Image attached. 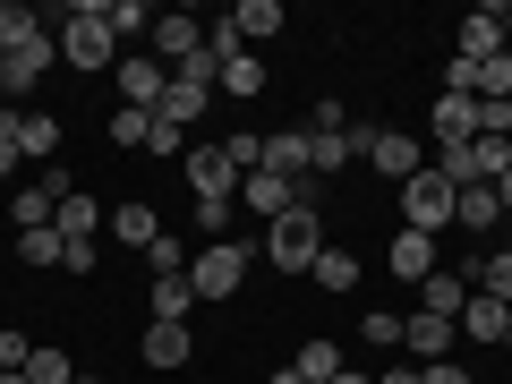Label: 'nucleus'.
Listing matches in <instances>:
<instances>
[{
    "label": "nucleus",
    "instance_id": "1",
    "mask_svg": "<svg viewBox=\"0 0 512 384\" xmlns=\"http://www.w3.org/2000/svg\"><path fill=\"white\" fill-rule=\"evenodd\" d=\"M325 248V205H291L282 222H265V265L274 274H308Z\"/></svg>",
    "mask_w": 512,
    "mask_h": 384
},
{
    "label": "nucleus",
    "instance_id": "2",
    "mask_svg": "<svg viewBox=\"0 0 512 384\" xmlns=\"http://www.w3.org/2000/svg\"><path fill=\"white\" fill-rule=\"evenodd\" d=\"M111 52H120V35H111L103 0H77V9H60V60H69V69H103Z\"/></svg>",
    "mask_w": 512,
    "mask_h": 384
},
{
    "label": "nucleus",
    "instance_id": "3",
    "mask_svg": "<svg viewBox=\"0 0 512 384\" xmlns=\"http://www.w3.org/2000/svg\"><path fill=\"white\" fill-rule=\"evenodd\" d=\"M453 205H461V188L444 180L436 163H427L419 180H402V222H410V231H427V239H436V231H453Z\"/></svg>",
    "mask_w": 512,
    "mask_h": 384
},
{
    "label": "nucleus",
    "instance_id": "4",
    "mask_svg": "<svg viewBox=\"0 0 512 384\" xmlns=\"http://www.w3.org/2000/svg\"><path fill=\"white\" fill-rule=\"evenodd\" d=\"M291 205H316V180H282V171H248L239 180V214L248 222H282Z\"/></svg>",
    "mask_w": 512,
    "mask_h": 384
},
{
    "label": "nucleus",
    "instance_id": "5",
    "mask_svg": "<svg viewBox=\"0 0 512 384\" xmlns=\"http://www.w3.org/2000/svg\"><path fill=\"white\" fill-rule=\"evenodd\" d=\"M350 137H359V163H376L393 188L427 171V146H419V137H402V128H350Z\"/></svg>",
    "mask_w": 512,
    "mask_h": 384
},
{
    "label": "nucleus",
    "instance_id": "6",
    "mask_svg": "<svg viewBox=\"0 0 512 384\" xmlns=\"http://www.w3.org/2000/svg\"><path fill=\"white\" fill-rule=\"evenodd\" d=\"M239 282H248V239H214V248L188 265V291L197 299H231Z\"/></svg>",
    "mask_w": 512,
    "mask_h": 384
},
{
    "label": "nucleus",
    "instance_id": "7",
    "mask_svg": "<svg viewBox=\"0 0 512 384\" xmlns=\"http://www.w3.org/2000/svg\"><path fill=\"white\" fill-rule=\"evenodd\" d=\"M188 188H197V205H239V171H231V154L222 146H188Z\"/></svg>",
    "mask_w": 512,
    "mask_h": 384
},
{
    "label": "nucleus",
    "instance_id": "8",
    "mask_svg": "<svg viewBox=\"0 0 512 384\" xmlns=\"http://www.w3.org/2000/svg\"><path fill=\"white\" fill-rule=\"evenodd\" d=\"M163 86H171V69H163L154 52L120 60V103H128V111H163Z\"/></svg>",
    "mask_w": 512,
    "mask_h": 384
},
{
    "label": "nucleus",
    "instance_id": "9",
    "mask_svg": "<svg viewBox=\"0 0 512 384\" xmlns=\"http://www.w3.org/2000/svg\"><path fill=\"white\" fill-rule=\"evenodd\" d=\"M197 43H205V26L188 18V9H163V18H154V60H163V69L197 60Z\"/></svg>",
    "mask_w": 512,
    "mask_h": 384
},
{
    "label": "nucleus",
    "instance_id": "10",
    "mask_svg": "<svg viewBox=\"0 0 512 384\" xmlns=\"http://www.w3.org/2000/svg\"><path fill=\"white\" fill-rule=\"evenodd\" d=\"M495 52H504V0H487V9L461 18V52L453 60H495Z\"/></svg>",
    "mask_w": 512,
    "mask_h": 384
},
{
    "label": "nucleus",
    "instance_id": "11",
    "mask_svg": "<svg viewBox=\"0 0 512 384\" xmlns=\"http://www.w3.org/2000/svg\"><path fill=\"white\" fill-rule=\"evenodd\" d=\"M222 26H231V35L248 43V52H256V43H265V35H282L291 18H282V0H239V9H231Z\"/></svg>",
    "mask_w": 512,
    "mask_h": 384
},
{
    "label": "nucleus",
    "instance_id": "12",
    "mask_svg": "<svg viewBox=\"0 0 512 384\" xmlns=\"http://www.w3.org/2000/svg\"><path fill=\"white\" fill-rule=\"evenodd\" d=\"M427 274H436V239L402 222V231H393V282H427Z\"/></svg>",
    "mask_w": 512,
    "mask_h": 384
},
{
    "label": "nucleus",
    "instance_id": "13",
    "mask_svg": "<svg viewBox=\"0 0 512 384\" xmlns=\"http://www.w3.org/2000/svg\"><path fill=\"white\" fill-rule=\"evenodd\" d=\"M402 350L410 359H453V325H444V316H402Z\"/></svg>",
    "mask_w": 512,
    "mask_h": 384
},
{
    "label": "nucleus",
    "instance_id": "14",
    "mask_svg": "<svg viewBox=\"0 0 512 384\" xmlns=\"http://www.w3.org/2000/svg\"><path fill=\"white\" fill-rule=\"evenodd\" d=\"M419 308H427V316H444V325H461V308H470V282H461V274H444V265H436V274L419 282Z\"/></svg>",
    "mask_w": 512,
    "mask_h": 384
},
{
    "label": "nucleus",
    "instance_id": "15",
    "mask_svg": "<svg viewBox=\"0 0 512 384\" xmlns=\"http://www.w3.org/2000/svg\"><path fill=\"white\" fill-rule=\"evenodd\" d=\"M265 171H282V180H316V171H308V128H274V137H265Z\"/></svg>",
    "mask_w": 512,
    "mask_h": 384
},
{
    "label": "nucleus",
    "instance_id": "16",
    "mask_svg": "<svg viewBox=\"0 0 512 384\" xmlns=\"http://www.w3.org/2000/svg\"><path fill=\"white\" fill-rule=\"evenodd\" d=\"M342 163H359V137H350V128H333V137L308 128V171H316V180H333Z\"/></svg>",
    "mask_w": 512,
    "mask_h": 384
},
{
    "label": "nucleus",
    "instance_id": "17",
    "mask_svg": "<svg viewBox=\"0 0 512 384\" xmlns=\"http://www.w3.org/2000/svg\"><path fill=\"white\" fill-rule=\"evenodd\" d=\"M43 69H52V35H35L26 52H9V77H0V94H35Z\"/></svg>",
    "mask_w": 512,
    "mask_h": 384
},
{
    "label": "nucleus",
    "instance_id": "18",
    "mask_svg": "<svg viewBox=\"0 0 512 384\" xmlns=\"http://www.w3.org/2000/svg\"><path fill=\"white\" fill-rule=\"evenodd\" d=\"M18 154L52 171V163H60V120H43V111H18Z\"/></svg>",
    "mask_w": 512,
    "mask_h": 384
},
{
    "label": "nucleus",
    "instance_id": "19",
    "mask_svg": "<svg viewBox=\"0 0 512 384\" xmlns=\"http://www.w3.org/2000/svg\"><path fill=\"white\" fill-rule=\"evenodd\" d=\"M146 308H154V325H188V308H197V291H188V274H154Z\"/></svg>",
    "mask_w": 512,
    "mask_h": 384
},
{
    "label": "nucleus",
    "instance_id": "20",
    "mask_svg": "<svg viewBox=\"0 0 512 384\" xmlns=\"http://www.w3.org/2000/svg\"><path fill=\"white\" fill-rule=\"evenodd\" d=\"M504 325H512V308H504V299L470 291V308H461V333H470V342H504Z\"/></svg>",
    "mask_w": 512,
    "mask_h": 384
},
{
    "label": "nucleus",
    "instance_id": "21",
    "mask_svg": "<svg viewBox=\"0 0 512 384\" xmlns=\"http://www.w3.org/2000/svg\"><path fill=\"white\" fill-rule=\"evenodd\" d=\"M35 35H52V18H35V9H18V0H0V52H26Z\"/></svg>",
    "mask_w": 512,
    "mask_h": 384
},
{
    "label": "nucleus",
    "instance_id": "22",
    "mask_svg": "<svg viewBox=\"0 0 512 384\" xmlns=\"http://www.w3.org/2000/svg\"><path fill=\"white\" fill-rule=\"evenodd\" d=\"M111 231H120V248H154V239H163V222H154V205L128 197L120 214H111Z\"/></svg>",
    "mask_w": 512,
    "mask_h": 384
},
{
    "label": "nucleus",
    "instance_id": "23",
    "mask_svg": "<svg viewBox=\"0 0 512 384\" xmlns=\"http://www.w3.org/2000/svg\"><path fill=\"white\" fill-rule=\"evenodd\" d=\"M188 325H146V367H188Z\"/></svg>",
    "mask_w": 512,
    "mask_h": 384
},
{
    "label": "nucleus",
    "instance_id": "24",
    "mask_svg": "<svg viewBox=\"0 0 512 384\" xmlns=\"http://www.w3.org/2000/svg\"><path fill=\"white\" fill-rule=\"evenodd\" d=\"M453 222H461V231H495V222H504V197H495V188H461Z\"/></svg>",
    "mask_w": 512,
    "mask_h": 384
},
{
    "label": "nucleus",
    "instance_id": "25",
    "mask_svg": "<svg viewBox=\"0 0 512 384\" xmlns=\"http://www.w3.org/2000/svg\"><path fill=\"white\" fill-rule=\"evenodd\" d=\"M52 214H60V197H52V188H43V180L9 197V222H18V231H43V222H52Z\"/></svg>",
    "mask_w": 512,
    "mask_h": 384
},
{
    "label": "nucleus",
    "instance_id": "26",
    "mask_svg": "<svg viewBox=\"0 0 512 384\" xmlns=\"http://www.w3.org/2000/svg\"><path fill=\"white\" fill-rule=\"evenodd\" d=\"M316 282H325V291H359V256L350 248H316V265H308Z\"/></svg>",
    "mask_w": 512,
    "mask_h": 384
},
{
    "label": "nucleus",
    "instance_id": "27",
    "mask_svg": "<svg viewBox=\"0 0 512 384\" xmlns=\"http://www.w3.org/2000/svg\"><path fill=\"white\" fill-rule=\"evenodd\" d=\"M60 248H69V239H60L52 222H43V231H18V265H35V274H52V265H60Z\"/></svg>",
    "mask_w": 512,
    "mask_h": 384
},
{
    "label": "nucleus",
    "instance_id": "28",
    "mask_svg": "<svg viewBox=\"0 0 512 384\" xmlns=\"http://www.w3.org/2000/svg\"><path fill=\"white\" fill-rule=\"evenodd\" d=\"M291 367H299L308 384H333V376H342V350H333L325 333H316V342H299V359H291Z\"/></svg>",
    "mask_w": 512,
    "mask_h": 384
},
{
    "label": "nucleus",
    "instance_id": "29",
    "mask_svg": "<svg viewBox=\"0 0 512 384\" xmlns=\"http://www.w3.org/2000/svg\"><path fill=\"white\" fill-rule=\"evenodd\" d=\"M52 231H60V239H94V231H103V205H94V197H69V205L52 214Z\"/></svg>",
    "mask_w": 512,
    "mask_h": 384
},
{
    "label": "nucleus",
    "instance_id": "30",
    "mask_svg": "<svg viewBox=\"0 0 512 384\" xmlns=\"http://www.w3.org/2000/svg\"><path fill=\"white\" fill-rule=\"evenodd\" d=\"M26 384H77V359L52 342H35V359H26Z\"/></svg>",
    "mask_w": 512,
    "mask_h": 384
},
{
    "label": "nucleus",
    "instance_id": "31",
    "mask_svg": "<svg viewBox=\"0 0 512 384\" xmlns=\"http://www.w3.org/2000/svg\"><path fill=\"white\" fill-rule=\"evenodd\" d=\"M103 18H111V35H154L163 9H146V0H103Z\"/></svg>",
    "mask_w": 512,
    "mask_h": 384
},
{
    "label": "nucleus",
    "instance_id": "32",
    "mask_svg": "<svg viewBox=\"0 0 512 384\" xmlns=\"http://www.w3.org/2000/svg\"><path fill=\"white\" fill-rule=\"evenodd\" d=\"M222 94H265V69H256V52H231V60H222Z\"/></svg>",
    "mask_w": 512,
    "mask_h": 384
},
{
    "label": "nucleus",
    "instance_id": "33",
    "mask_svg": "<svg viewBox=\"0 0 512 384\" xmlns=\"http://www.w3.org/2000/svg\"><path fill=\"white\" fill-rule=\"evenodd\" d=\"M222 154H231V171H239V180H248V171H265V137H256V128L222 137Z\"/></svg>",
    "mask_w": 512,
    "mask_h": 384
},
{
    "label": "nucleus",
    "instance_id": "34",
    "mask_svg": "<svg viewBox=\"0 0 512 384\" xmlns=\"http://www.w3.org/2000/svg\"><path fill=\"white\" fill-rule=\"evenodd\" d=\"M478 291H487V299H504V308H512V248H495L487 265H478Z\"/></svg>",
    "mask_w": 512,
    "mask_h": 384
},
{
    "label": "nucleus",
    "instance_id": "35",
    "mask_svg": "<svg viewBox=\"0 0 512 384\" xmlns=\"http://www.w3.org/2000/svg\"><path fill=\"white\" fill-rule=\"evenodd\" d=\"M146 137H154V111H111V146H146Z\"/></svg>",
    "mask_w": 512,
    "mask_h": 384
},
{
    "label": "nucleus",
    "instance_id": "36",
    "mask_svg": "<svg viewBox=\"0 0 512 384\" xmlns=\"http://www.w3.org/2000/svg\"><path fill=\"white\" fill-rule=\"evenodd\" d=\"M367 342H376V350H402V316H393V308H367Z\"/></svg>",
    "mask_w": 512,
    "mask_h": 384
},
{
    "label": "nucleus",
    "instance_id": "37",
    "mask_svg": "<svg viewBox=\"0 0 512 384\" xmlns=\"http://www.w3.org/2000/svg\"><path fill=\"white\" fill-rule=\"evenodd\" d=\"M146 265H154V274H188V248H180V239H154V248H146Z\"/></svg>",
    "mask_w": 512,
    "mask_h": 384
},
{
    "label": "nucleus",
    "instance_id": "38",
    "mask_svg": "<svg viewBox=\"0 0 512 384\" xmlns=\"http://www.w3.org/2000/svg\"><path fill=\"white\" fill-rule=\"evenodd\" d=\"M146 154H163V163H180V154H188V137H180V128H163V120H154V137H146Z\"/></svg>",
    "mask_w": 512,
    "mask_h": 384
},
{
    "label": "nucleus",
    "instance_id": "39",
    "mask_svg": "<svg viewBox=\"0 0 512 384\" xmlns=\"http://www.w3.org/2000/svg\"><path fill=\"white\" fill-rule=\"evenodd\" d=\"M60 274H94V239H69L60 248Z\"/></svg>",
    "mask_w": 512,
    "mask_h": 384
},
{
    "label": "nucleus",
    "instance_id": "40",
    "mask_svg": "<svg viewBox=\"0 0 512 384\" xmlns=\"http://www.w3.org/2000/svg\"><path fill=\"white\" fill-rule=\"evenodd\" d=\"M419 384H470V367H453V359H427V367H419Z\"/></svg>",
    "mask_w": 512,
    "mask_h": 384
},
{
    "label": "nucleus",
    "instance_id": "41",
    "mask_svg": "<svg viewBox=\"0 0 512 384\" xmlns=\"http://www.w3.org/2000/svg\"><path fill=\"white\" fill-rule=\"evenodd\" d=\"M18 163H26V154H18V120H9V128H0V180H9Z\"/></svg>",
    "mask_w": 512,
    "mask_h": 384
},
{
    "label": "nucleus",
    "instance_id": "42",
    "mask_svg": "<svg viewBox=\"0 0 512 384\" xmlns=\"http://www.w3.org/2000/svg\"><path fill=\"white\" fill-rule=\"evenodd\" d=\"M376 384H419V367H376Z\"/></svg>",
    "mask_w": 512,
    "mask_h": 384
},
{
    "label": "nucleus",
    "instance_id": "43",
    "mask_svg": "<svg viewBox=\"0 0 512 384\" xmlns=\"http://www.w3.org/2000/svg\"><path fill=\"white\" fill-rule=\"evenodd\" d=\"M265 384H308V376H299V367H274V376H265Z\"/></svg>",
    "mask_w": 512,
    "mask_h": 384
},
{
    "label": "nucleus",
    "instance_id": "44",
    "mask_svg": "<svg viewBox=\"0 0 512 384\" xmlns=\"http://www.w3.org/2000/svg\"><path fill=\"white\" fill-rule=\"evenodd\" d=\"M333 384H376V376H359V367H342V376H333Z\"/></svg>",
    "mask_w": 512,
    "mask_h": 384
},
{
    "label": "nucleus",
    "instance_id": "45",
    "mask_svg": "<svg viewBox=\"0 0 512 384\" xmlns=\"http://www.w3.org/2000/svg\"><path fill=\"white\" fill-rule=\"evenodd\" d=\"M495 197H504V214H512V171H504V180H495Z\"/></svg>",
    "mask_w": 512,
    "mask_h": 384
},
{
    "label": "nucleus",
    "instance_id": "46",
    "mask_svg": "<svg viewBox=\"0 0 512 384\" xmlns=\"http://www.w3.org/2000/svg\"><path fill=\"white\" fill-rule=\"evenodd\" d=\"M504 52H512V0H504Z\"/></svg>",
    "mask_w": 512,
    "mask_h": 384
},
{
    "label": "nucleus",
    "instance_id": "47",
    "mask_svg": "<svg viewBox=\"0 0 512 384\" xmlns=\"http://www.w3.org/2000/svg\"><path fill=\"white\" fill-rule=\"evenodd\" d=\"M0 77H9V52H0Z\"/></svg>",
    "mask_w": 512,
    "mask_h": 384
},
{
    "label": "nucleus",
    "instance_id": "48",
    "mask_svg": "<svg viewBox=\"0 0 512 384\" xmlns=\"http://www.w3.org/2000/svg\"><path fill=\"white\" fill-rule=\"evenodd\" d=\"M0 384H26V376H0Z\"/></svg>",
    "mask_w": 512,
    "mask_h": 384
},
{
    "label": "nucleus",
    "instance_id": "49",
    "mask_svg": "<svg viewBox=\"0 0 512 384\" xmlns=\"http://www.w3.org/2000/svg\"><path fill=\"white\" fill-rule=\"evenodd\" d=\"M504 350H512V325H504Z\"/></svg>",
    "mask_w": 512,
    "mask_h": 384
}]
</instances>
